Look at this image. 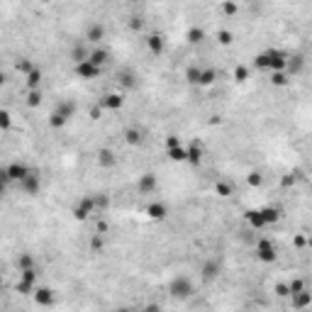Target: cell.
I'll return each instance as SVG.
<instances>
[{
  "label": "cell",
  "instance_id": "obj_1",
  "mask_svg": "<svg viewBox=\"0 0 312 312\" xmlns=\"http://www.w3.org/2000/svg\"><path fill=\"white\" fill-rule=\"evenodd\" d=\"M285 63H288V54L283 49H266V52H261V54L254 57V68L268 71V73L285 71Z\"/></svg>",
  "mask_w": 312,
  "mask_h": 312
},
{
  "label": "cell",
  "instance_id": "obj_42",
  "mask_svg": "<svg viewBox=\"0 0 312 312\" xmlns=\"http://www.w3.org/2000/svg\"><path fill=\"white\" fill-rule=\"evenodd\" d=\"M300 178H303V176H300V171H295V173H288V176H283L281 186H283V188H290V186H295Z\"/></svg>",
  "mask_w": 312,
  "mask_h": 312
},
{
  "label": "cell",
  "instance_id": "obj_33",
  "mask_svg": "<svg viewBox=\"0 0 312 312\" xmlns=\"http://www.w3.org/2000/svg\"><path fill=\"white\" fill-rule=\"evenodd\" d=\"M93 200H95V212H103V210H108V207H110V198H108L105 193L93 195Z\"/></svg>",
  "mask_w": 312,
  "mask_h": 312
},
{
  "label": "cell",
  "instance_id": "obj_46",
  "mask_svg": "<svg viewBox=\"0 0 312 312\" xmlns=\"http://www.w3.org/2000/svg\"><path fill=\"white\" fill-rule=\"evenodd\" d=\"M103 247H105L103 237H100V234H93V239H90V249H93V251H103Z\"/></svg>",
  "mask_w": 312,
  "mask_h": 312
},
{
  "label": "cell",
  "instance_id": "obj_19",
  "mask_svg": "<svg viewBox=\"0 0 312 312\" xmlns=\"http://www.w3.org/2000/svg\"><path fill=\"white\" fill-rule=\"evenodd\" d=\"M98 166L100 169H113V166H117V156H115L113 149H100L98 151Z\"/></svg>",
  "mask_w": 312,
  "mask_h": 312
},
{
  "label": "cell",
  "instance_id": "obj_20",
  "mask_svg": "<svg viewBox=\"0 0 312 312\" xmlns=\"http://www.w3.org/2000/svg\"><path fill=\"white\" fill-rule=\"evenodd\" d=\"M122 137H125V142L129 144V146H139V144L144 142V129H142V127H134V125H132V127H127V129H125V134H122Z\"/></svg>",
  "mask_w": 312,
  "mask_h": 312
},
{
  "label": "cell",
  "instance_id": "obj_10",
  "mask_svg": "<svg viewBox=\"0 0 312 312\" xmlns=\"http://www.w3.org/2000/svg\"><path fill=\"white\" fill-rule=\"evenodd\" d=\"M20 188H22L27 195H37V193H39V188H42V176H39V171L32 169V173L25 176V178L20 181Z\"/></svg>",
  "mask_w": 312,
  "mask_h": 312
},
{
  "label": "cell",
  "instance_id": "obj_54",
  "mask_svg": "<svg viewBox=\"0 0 312 312\" xmlns=\"http://www.w3.org/2000/svg\"><path fill=\"white\" fill-rule=\"evenodd\" d=\"M5 83V73H2V71H0V85Z\"/></svg>",
  "mask_w": 312,
  "mask_h": 312
},
{
  "label": "cell",
  "instance_id": "obj_29",
  "mask_svg": "<svg viewBox=\"0 0 312 312\" xmlns=\"http://www.w3.org/2000/svg\"><path fill=\"white\" fill-rule=\"evenodd\" d=\"M217 81V71L215 68H202V73H200V83L202 88H207V85H212Z\"/></svg>",
  "mask_w": 312,
  "mask_h": 312
},
{
  "label": "cell",
  "instance_id": "obj_47",
  "mask_svg": "<svg viewBox=\"0 0 312 312\" xmlns=\"http://www.w3.org/2000/svg\"><path fill=\"white\" fill-rule=\"evenodd\" d=\"M108 229H110V225H108L105 220H98V222H95V234L103 237V234H108Z\"/></svg>",
  "mask_w": 312,
  "mask_h": 312
},
{
  "label": "cell",
  "instance_id": "obj_9",
  "mask_svg": "<svg viewBox=\"0 0 312 312\" xmlns=\"http://www.w3.org/2000/svg\"><path fill=\"white\" fill-rule=\"evenodd\" d=\"M100 71L103 68H98V66H93L90 61H81V63H73V73L81 78V81H93V78H98L100 76Z\"/></svg>",
  "mask_w": 312,
  "mask_h": 312
},
{
  "label": "cell",
  "instance_id": "obj_40",
  "mask_svg": "<svg viewBox=\"0 0 312 312\" xmlns=\"http://www.w3.org/2000/svg\"><path fill=\"white\" fill-rule=\"evenodd\" d=\"M220 10H222V15L234 17V15L239 12V5H237V2H220Z\"/></svg>",
  "mask_w": 312,
  "mask_h": 312
},
{
  "label": "cell",
  "instance_id": "obj_8",
  "mask_svg": "<svg viewBox=\"0 0 312 312\" xmlns=\"http://www.w3.org/2000/svg\"><path fill=\"white\" fill-rule=\"evenodd\" d=\"M90 215H95V200L93 195H85L76 202V207H73V220H78V222H85Z\"/></svg>",
  "mask_w": 312,
  "mask_h": 312
},
{
  "label": "cell",
  "instance_id": "obj_6",
  "mask_svg": "<svg viewBox=\"0 0 312 312\" xmlns=\"http://www.w3.org/2000/svg\"><path fill=\"white\" fill-rule=\"evenodd\" d=\"M2 171H5V178H7V183H17V186H20V181H22L25 176H29V173H32V169H29L25 161H12V164H7Z\"/></svg>",
  "mask_w": 312,
  "mask_h": 312
},
{
  "label": "cell",
  "instance_id": "obj_38",
  "mask_svg": "<svg viewBox=\"0 0 312 312\" xmlns=\"http://www.w3.org/2000/svg\"><path fill=\"white\" fill-rule=\"evenodd\" d=\"M10 127H12V115L0 108V129H2V132H7Z\"/></svg>",
  "mask_w": 312,
  "mask_h": 312
},
{
  "label": "cell",
  "instance_id": "obj_24",
  "mask_svg": "<svg viewBox=\"0 0 312 312\" xmlns=\"http://www.w3.org/2000/svg\"><path fill=\"white\" fill-rule=\"evenodd\" d=\"M261 217H263L266 227H268V225H276V222L281 220V210H278V207H261Z\"/></svg>",
  "mask_w": 312,
  "mask_h": 312
},
{
  "label": "cell",
  "instance_id": "obj_37",
  "mask_svg": "<svg viewBox=\"0 0 312 312\" xmlns=\"http://www.w3.org/2000/svg\"><path fill=\"white\" fill-rule=\"evenodd\" d=\"M202 39H205V32H202L200 27H190V29H188V42H190V44H200Z\"/></svg>",
  "mask_w": 312,
  "mask_h": 312
},
{
  "label": "cell",
  "instance_id": "obj_12",
  "mask_svg": "<svg viewBox=\"0 0 312 312\" xmlns=\"http://www.w3.org/2000/svg\"><path fill=\"white\" fill-rule=\"evenodd\" d=\"M146 47H149V52H151L154 57H161L164 49H166V39H164V34H161V32H151V34L146 37Z\"/></svg>",
  "mask_w": 312,
  "mask_h": 312
},
{
  "label": "cell",
  "instance_id": "obj_11",
  "mask_svg": "<svg viewBox=\"0 0 312 312\" xmlns=\"http://www.w3.org/2000/svg\"><path fill=\"white\" fill-rule=\"evenodd\" d=\"M156 188H159V178H156V173H144V176H139V181H137V190H139L142 195H151V193H156Z\"/></svg>",
  "mask_w": 312,
  "mask_h": 312
},
{
  "label": "cell",
  "instance_id": "obj_52",
  "mask_svg": "<svg viewBox=\"0 0 312 312\" xmlns=\"http://www.w3.org/2000/svg\"><path fill=\"white\" fill-rule=\"evenodd\" d=\"M305 244H308V239H305V237H295V247H298V249H303Z\"/></svg>",
  "mask_w": 312,
  "mask_h": 312
},
{
  "label": "cell",
  "instance_id": "obj_18",
  "mask_svg": "<svg viewBox=\"0 0 312 312\" xmlns=\"http://www.w3.org/2000/svg\"><path fill=\"white\" fill-rule=\"evenodd\" d=\"M305 68V57L303 54H295V57H288V63H285V73L293 78V76H298L300 71Z\"/></svg>",
  "mask_w": 312,
  "mask_h": 312
},
{
  "label": "cell",
  "instance_id": "obj_44",
  "mask_svg": "<svg viewBox=\"0 0 312 312\" xmlns=\"http://www.w3.org/2000/svg\"><path fill=\"white\" fill-rule=\"evenodd\" d=\"M32 68H34V63H32L29 59H20V61H17V71H20L22 76H27Z\"/></svg>",
  "mask_w": 312,
  "mask_h": 312
},
{
  "label": "cell",
  "instance_id": "obj_49",
  "mask_svg": "<svg viewBox=\"0 0 312 312\" xmlns=\"http://www.w3.org/2000/svg\"><path fill=\"white\" fill-rule=\"evenodd\" d=\"M100 115H103V108H100V105H93V108H90V120H100Z\"/></svg>",
  "mask_w": 312,
  "mask_h": 312
},
{
  "label": "cell",
  "instance_id": "obj_26",
  "mask_svg": "<svg viewBox=\"0 0 312 312\" xmlns=\"http://www.w3.org/2000/svg\"><path fill=\"white\" fill-rule=\"evenodd\" d=\"M117 81H120L122 88H134V85H137V76H134L129 68H125V71L117 73Z\"/></svg>",
  "mask_w": 312,
  "mask_h": 312
},
{
  "label": "cell",
  "instance_id": "obj_15",
  "mask_svg": "<svg viewBox=\"0 0 312 312\" xmlns=\"http://www.w3.org/2000/svg\"><path fill=\"white\" fill-rule=\"evenodd\" d=\"M146 217L154 220V222L166 220V217H169V205H166V202H151V205L146 207Z\"/></svg>",
  "mask_w": 312,
  "mask_h": 312
},
{
  "label": "cell",
  "instance_id": "obj_4",
  "mask_svg": "<svg viewBox=\"0 0 312 312\" xmlns=\"http://www.w3.org/2000/svg\"><path fill=\"white\" fill-rule=\"evenodd\" d=\"M37 285H39V276H37V268H27V271H20V281H17V293H20V295H32Z\"/></svg>",
  "mask_w": 312,
  "mask_h": 312
},
{
  "label": "cell",
  "instance_id": "obj_17",
  "mask_svg": "<svg viewBox=\"0 0 312 312\" xmlns=\"http://www.w3.org/2000/svg\"><path fill=\"white\" fill-rule=\"evenodd\" d=\"M85 39H88L90 44H98L100 39H105V25H103V22L88 25V29H85Z\"/></svg>",
  "mask_w": 312,
  "mask_h": 312
},
{
  "label": "cell",
  "instance_id": "obj_55",
  "mask_svg": "<svg viewBox=\"0 0 312 312\" xmlns=\"http://www.w3.org/2000/svg\"><path fill=\"white\" fill-rule=\"evenodd\" d=\"M0 288H2V273H0Z\"/></svg>",
  "mask_w": 312,
  "mask_h": 312
},
{
  "label": "cell",
  "instance_id": "obj_51",
  "mask_svg": "<svg viewBox=\"0 0 312 312\" xmlns=\"http://www.w3.org/2000/svg\"><path fill=\"white\" fill-rule=\"evenodd\" d=\"M142 312H161V308L156 305V303H149V305H144Z\"/></svg>",
  "mask_w": 312,
  "mask_h": 312
},
{
  "label": "cell",
  "instance_id": "obj_13",
  "mask_svg": "<svg viewBox=\"0 0 312 312\" xmlns=\"http://www.w3.org/2000/svg\"><path fill=\"white\" fill-rule=\"evenodd\" d=\"M220 271H222V266H220V261L217 258H207L205 263H202V268H200V276H202V281H215L217 276H220Z\"/></svg>",
  "mask_w": 312,
  "mask_h": 312
},
{
  "label": "cell",
  "instance_id": "obj_21",
  "mask_svg": "<svg viewBox=\"0 0 312 312\" xmlns=\"http://www.w3.org/2000/svg\"><path fill=\"white\" fill-rule=\"evenodd\" d=\"M186 161H188L190 166H198L200 161H202V144L190 142V146L186 149Z\"/></svg>",
  "mask_w": 312,
  "mask_h": 312
},
{
  "label": "cell",
  "instance_id": "obj_25",
  "mask_svg": "<svg viewBox=\"0 0 312 312\" xmlns=\"http://www.w3.org/2000/svg\"><path fill=\"white\" fill-rule=\"evenodd\" d=\"M42 76H44V73H42V68H37V66H34L27 76H25V78H27V88H29V90H39V85H42Z\"/></svg>",
  "mask_w": 312,
  "mask_h": 312
},
{
  "label": "cell",
  "instance_id": "obj_32",
  "mask_svg": "<svg viewBox=\"0 0 312 312\" xmlns=\"http://www.w3.org/2000/svg\"><path fill=\"white\" fill-rule=\"evenodd\" d=\"M200 73H202L200 66H188V68H186V81H188L190 85H198L200 83Z\"/></svg>",
  "mask_w": 312,
  "mask_h": 312
},
{
  "label": "cell",
  "instance_id": "obj_39",
  "mask_svg": "<svg viewBox=\"0 0 312 312\" xmlns=\"http://www.w3.org/2000/svg\"><path fill=\"white\" fill-rule=\"evenodd\" d=\"M17 268H20V271L34 268V258H32L29 254H20V258H17Z\"/></svg>",
  "mask_w": 312,
  "mask_h": 312
},
{
  "label": "cell",
  "instance_id": "obj_31",
  "mask_svg": "<svg viewBox=\"0 0 312 312\" xmlns=\"http://www.w3.org/2000/svg\"><path fill=\"white\" fill-rule=\"evenodd\" d=\"M288 83H290V76H288L285 71H276V73H271V85H276V88H285Z\"/></svg>",
  "mask_w": 312,
  "mask_h": 312
},
{
  "label": "cell",
  "instance_id": "obj_23",
  "mask_svg": "<svg viewBox=\"0 0 312 312\" xmlns=\"http://www.w3.org/2000/svg\"><path fill=\"white\" fill-rule=\"evenodd\" d=\"M247 222H249V227L251 229H263L266 227V222H263V217H261V210H247Z\"/></svg>",
  "mask_w": 312,
  "mask_h": 312
},
{
  "label": "cell",
  "instance_id": "obj_14",
  "mask_svg": "<svg viewBox=\"0 0 312 312\" xmlns=\"http://www.w3.org/2000/svg\"><path fill=\"white\" fill-rule=\"evenodd\" d=\"M122 105H125L122 93H105L103 100H100V108H103V110H110V113H117Z\"/></svg>",
  "mask_w": 312,
  "mask_h": 312
},
{
  "label": "cell",
  "instance_id": "obj_53",
  "mask_svg": "<svg viewBox=\"0 0 312 312\" xmlns=\"http://www.w3.org/2000/svg\"><path fill=\"white\" fill-rule=\"evenodd\" d=\"M115 312H132V310H129V308H117Z\"/></svg>",
  "mask_w": 312,
  "mask_h": 312
},
{
  "label": "cell",
  "instance_id": "obj_22",
  "mask_svg": "<svg viewBox=\"0 0 312 312\" xmlns=\"http://www.w3.org/2000/svg\"><path fill=\"white\" fill-rule=\"evenodd\" d=\"M290 300H293V308L295 310H308L312 303V293L305 288L303 293H295V295H290Z\"/></svg>",
  "mask_w": 312,
  "mask_h": 312
},
{
  "label": "cell",
  "instance_id": "obj_41",
  "mask_svg": "<svg viewBox=\"0 0 312 312\" xmlns=\"http://www.w3.org/2000/svg\"><path fill=\"white\" fill-rule=\"evenodd\" d=\"M217 42H220L222 47H229V44L234 42V34H232L229 29H220V32H217Z\"/></svg>",
  "mask_w": 312,
  "mask_h": 312
},
{
  "label": "cell",
  "instance_id": "obj_28",
  "mask_svg": "<svg viewBox=\"0 0 312 312\" xmlns=\"http://www.w3.org/2000/svg\"><path fill=\"white\" fill-rule=\"evenodd\" d=\"M234 193V186L227 183V181H217L215 183V195H220V198H229Z\"/></svg>",
  "mask_w": 312,
  "mask_h": 312
},
{
  "label": "cell",
  "instance_id": "obj_48",
  "mask_svg": "<svg viewBox=\"0 0 312 312\" xmlns=\"http://www.w3.org/2000/svg\"><path fill=\"white\" fill-rule=\"evenodd\" d=\"M273 293H276L278 298H288V283H278L273 288Z\"/></svg>",
  "mask_w": 312,
  "mask_h": 312
},
{
  "label": "cell",
  "instance_id": "obj_36",
  "mask_svg": "<svg viewBox=\"0 0 312 312\" xmlns=\"http://www.w3.org/2000/svg\"><path fill=\"white\" fill-rule=\"evenodd\" d=\"M27 105L29 108H39V105H42V88H39V90H29L27 93Z\"/></svg>",
  "mask_w": 312,
  "mask_h": 312
},
{
  "label": "cell",
  "instance_id": "obj_5",
  "mask_svg": "<svg viewBox=\"0 0 312 312\" xmlns=\"http://www.w3.org/2000/svg\"><path fill=\"white\" fill-rule=\"evenodd\" d=\"M254 254L261 263H273L276 256H278V251H276V244H273L271 239H258V242H256Z\"/></svg>",
  "mask_w": 312,
  "mask_h": 312
},
{
  "label": "cell",
  "instance_id": "obj_43",
  "mask_svg": "<svg viewBox=\"0 0 312 312\" xmlns=\"http://www.w3.org/2000/svg\"><path fill=\"white\" fill-rule=\"evenodd\" d=\"M247 183H249V186H251V188H258V186H261V183H263V176H261V173H258V171H251V173H249V176H247Z\"/></svg>",
  "mask_w": 312,
  "mask_h": 312
},
{
  "label": "cell",
  "instance_id": "obj_16",
  "mask_svg": "<svg viewBox=\"0 0 312 312\" xmlns=\"http://www.w3.org/2000/svg\"><path fill=\"white\" fill-rule=\"evenodd\" d=\"M88 61H90L93 66L103 68V66L110 61V52H108V49H103V47H93V49L88 52Z\"/></svg>",
  "mask_w": 312,
  "mask_h": 312
},
{
  "label": "cell",
  "instance_id": "obj_7",
  "mask_svg": "<svg viewBox=\"0 0 312 312\" xmlns=\"http://www.w3.org/2000/svg\"><path fill=\"white\" fill-rule=\"evenodd\" d=\"M32 300H34L39 308H52V305L57 303V293H54V288H49V285H37L34 293H32Z\"/></svg>",
  "mask_w": 312,
  "mask_h": 312
},
{
  "label": "cell",
  "instance_id": "obj_30",
  "mask_svg": "<svg viewBox=\"0 0 312 312\" xmlns=\"http://www.w3.org/2000/svg\"><path fill=\"white\" fill-rule=\"evenodd\" d=\"M88 52H90V49H85L83 44H73V49H71V59H73V63L88 61Z\"/></svg>",
  "mask_w": 312,
  "mask_h": 312
},
{
  "label": "cell",
  "instance_id": "obj_2",
  "mask_svg": "<svg viewBox=\"0 0 312 312\" xmlns=\"http://www.w3.org/2000/svg\"><path fill=\"white\" fill-rule=\"evenodd\" d=\"M73 115H76V103H73V100H59L57 108L49 115V125H52L54 129H61Z\"/></svg>",
  "mask_w": 312,
  "mask_h": 312
},
{
  "label": "cell",
  "instance_id": "obj_35",
  "mask_svg": "<svg viewBox=\"0 0 312 312\" xmlns=\"http://www.w3.org/2000/svg\"><path fill=\"white\" fill-rule=\"evenodd\" d=\"M234 81L237 83H247L249 81V66H237L234 68Z\"/></svg>",
  "mask_w": 312,
  "mask_h": 312
},
{
  "label": "cell",
  "instance_id": "obj_34",
  "mask_svg": "<svg viewBox=\"0 0 312 312\" xmlns=\"http://www.w3.org/2000/svg\"><path fill=\"white\" fill-rule=\"evenodd\" d=\"M305 288H308V285H305L303 278H293V281L288 283V298H290V295H295V293H303Z\"/></svg>",
  "mask_w": 312,
  "mask_h": 312
},
{
  "label": "cell",
  "instance_id": "obj_3",
  "mask_svg": "<svg viewBox=\"0 0 312 312\" xmlns=\"http://www.w3.org/2000/svg\"><path fill=\"white\" fill-rule=\"evenodd\" d=\"M169 293L171 298H176V300H188L195 293V285H193V281L188 276H176L169 283Z\"/></svg>",
  "mask_w": 312,
  "mask_h": 312
},
{
  "label": "cell",
  "instance_id": "obj_56",
  "mask_svg": "<svg viewBox=\"0 0 312 312\" xmlns=\"http://www.w3.org/2000/svg\"><path fill=\"white\" fill-rule=\"evenodd\" d=\"M132 312H142V310H132Z\"/></svg>",
  "mask_w": 312,
  "mask_h": 312
},
{
  "label": "cell",
  "instance_id": "obj_45",
  "mask_svg": "<svg viewBox=\"0 0 312 312\" xmlns=\"http://www.w3.org/2000/svg\"><path fill=\"white\" fill-rule=\"evenodd\" d=\"M129 29H132V32H142V29H144V20L139 17V15L129 17Z\"/></svg>",
  "mask_w": 312,
  "mask_h": 312
},
{
  "label": "cell",
  "instance_id": "obj_27",
  "mask_svg": "<svg viewBox=\"0 0 312 312\" xmlns=\"http://www.w3.org/2000/svg\"><path fill=\"white\" fill-rule=\"evenodd\" d=\"M166 156H169L171 161H176V164H183V161H186V146H183V144L171 146V149H166Z\"/></svg>",
  "mask_w": 312,
  "mask_h": 312
},
{
  "label": "cell",
  "instance_id": "obj_50",
  "mask_svg": "<svg viewBox=\"0 0 312 312\" xmlns=\"http://www.w3.org/2000/svg\"><path fill=\"white\" fill-rule=\"evenodd\" d=\"M181 144V139L176 137V134H171V137H166V149H171V146H178Z\"/></svg>",
  "mask_w": 312,
  "mask_h": 312
}]
</instances>
